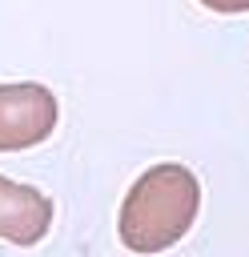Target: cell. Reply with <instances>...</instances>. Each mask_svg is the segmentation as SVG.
<instances>
[{"label":"cell","mask_w":249,"mask_h":257,"mask_svg":"<svg viewBox=\"0 0 249 257\" xmlns=\"http://www.w3.org/2000/svg\"><path fill=\"white\" fill-rule=\"evenodd\" d=\"M52 229V201L0 173V237L12 245H36Z\"/></svg>","instance_id":"3957f363"},{"label":"cell","mask_w":249,"mask_h":257,"mask_svg":"<svg viewBox=\"0 0 249 257\" xmlns=\"http://www.w3.org/2000/svg\"><path fill=\"white\" fill-rule=\"evenodd\" d=\"M201 209V185L185 165H153L149 173H141L133 181V189L125 193L120 205V245L133 253H165L169 245H177Z\"/></svg>","instance_id":"6da1fadb"},{"label":"cell","mask_w":249,"mask_h":257,"mask_svg":"<svg viewBox=\"0 0 249 257\" xmlns=\"http://www.w3.org/2000/svg\"><path fill=\"white\" fill-rule=\"evenodd\" d=\"M213 12H249V0H201Z\"/></svg>","instance_id":"277c9868"},{"label":"cell","mask_w":249,"mask_h":257,"mask_svg":"<svg viewBox=\"0 0 249 257\" xmlns=\"http://www.w3.org/2000/svg\"><path fill=\"white\" fill-rule=\"evenodd\" d=\"M56 128V96L36 84H0V153H20L48 141Z\"/></svg>","instance_id":"7a4b0ae2"}]
</instances>
